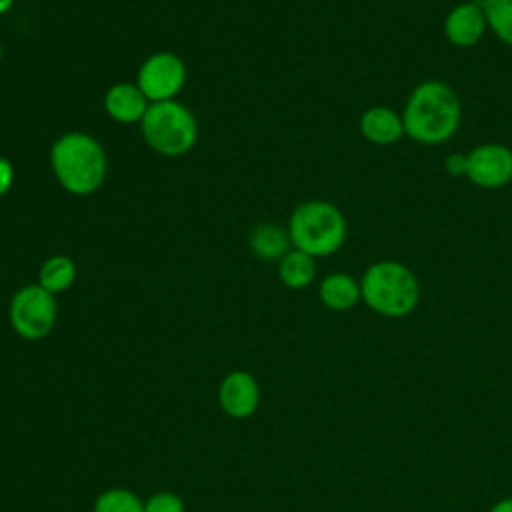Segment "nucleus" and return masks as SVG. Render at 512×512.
Instances as JSON below:
<instances>
[{"label": "nucleus", "instance_id": "nucleus-1", "mask_svg": "<svg viewBox=\"0 0 512 512\" xmlns=\"http://www.w3.org/2000/svg\"><path fill=\"white\" fill-rule=\"evenodd\" d=\"M402 120L410 140L424 146H438L458 132L462 104L450 84L442 80H424L410 90Z\"/></svg>", "mask_w": 512, "mask_h": 512}, {"label": "nucleus", "instance_id": "nucleus-2", "mask_svg": "<svg viewBox=\"0 0 512 512\" xmlns=\"http://www.w3.org/2000/svg\"><path fill=\"white\" fill-rule=\"evenodd\" d=\"M50 166L66 192L88 196L104 184L108 162L102 144L94 136L72 130L52 144Z\"/></svg>", "mask_w": 512, "mask_h": 512}, {"label": "nucleus", "instance_id": "nucleus-3", "mask_svg": "<svg viewBox=\"0 0 512 512\" xmlns=\"http://www.w3.org/2000/svg\"><path fill=\"white\" fill-rule=\"evenodd\" d=\"M360 288L366 306L386 318L408 316L420 300L416 274L398 260L370 264L360 280Z\"/></svg>", "mask_w": 512, "mask_h": 512}, {"label": "nucleus", "instance_id": "nucleus-4", "mask_svg": "<svg viewBox=\"0 0 512 512\" xmlns=\"http://www.w3.org/2000/svg\"><path fill=\"white\" fill-rule=\"evenodd\" d=\"M348 226L342 210L328 200H306L294 208L288 220V236L294 248L324 258L336 254L346 242Z\"/></svg>", "mask_w": 512, "mask_h": 512}, {"label": "nucleus", "instance_id": "nucleus-5", "mask_svg": "<svg viewBox=\"0 0 512 512\" xmlns=\"http://www.w3.org/2000/svg\"><path fill=\"white\" fill-rule=\"evenodd\" d=\"M140 128L146 144L168 158L188 154L198 140V122L178 100L150 104Z\"/></svg>", "mask_w": 512, "mask_h": 512}, {"label": "nucleus", "instance_id": "nucleus-6", "mask_svg": "<svg viewBox=\"0 0 512 512\" xmlns=\"http://www.w3.org/2000/svg\"><path fill=\"white\" fill-rule=\"evenodd\" d=\"M10 324L24 340H40L56 324V298L40 284L20 288L10 300Z\"/></svg>", "mask_w": 512, "mask_h": 512}, {"label": "nucleus", "instance_id": "nucleus-7", "mask_svg": "<svg viewBox=\"0 0 512 512\" xmlns=\"http://www.w3.org/2000/svg\"><path fill=\"white\" fill-rule=\"evenodd\" d=\"M136 84L150 104L176 100L186 84V64L174 52H154L140 64Z\"/></svg>", "mask_w": 512, "mask_h": 512}, {"label": "nucleus", "instance_id": "nucleus-8", "mask_svg": "<svg viewBox=\"0 0 512 512\" xmlns=\"http://www.w3.org/2000/svg\"><path fill=\"white\" fill-rule=\"evenodd\" d=\"M466 178L486 190L508 186L512 182V148L498 142L474 146L468 152Z\"/></svg>", "mask_w": 512, "mask_h": 512}, {"label": "nucleus", "instance_id": "nucleus-9", "mask_svg": "<svg viewBox=\"0 0 512 512\" xmlns=\"http://www.w3.org/2000/svg\"><path fill=\"white\" fill-rule=\"evenodd\" d=\"M444 36L452 46L472 48L488 30L482 6L476 0L456 4L444 18Z\"/></svg>", "mask_w": 512, "mask_h": 512}, {"label": "nucleus", "instance_id": "nucleus-10", "mask_svg": "<svg viewBox=\"0 0 512 512\" xmlns=\"http://www.w3.org/2000/svg\"><path fill=\"white\" fill-rule=\"evenodd\" d=\"M220 406L232 418H248L260 402V388L252 374L244 370L230 372L220 384Z\"/></svg>", "mask_w": 512, "mask_h": 512}, {"label": "nucleus", "instance_id": "nucleus-11", "mask_svg": "<svg viewBox=\"0 0 512 512\" xmlns=\"http://www.w3.org/2000/svg\"><path fill=\"white\" fill-rule=\"evenodd\" d=\"M150 100L134 82H116L104 94V110L118 124L142 122Z\"/></svg>", "mask_w": 512, "mask_h": 512}, {"label": "nucleus", "instance_id": "nucleus-12", "mask_svg": "<svg viewBox=\"0 0 512 512\" xmlns=\"http://www.w3.org/2000/svg\"><path fill=\"white\" fill-rule=\"evenodd\" d=\"M360 134L376 146L396 144L400 138L406 136L402 114H398L390 106H370L360 116Z\"/></svg>", "mask_w": 512, "mask_h": 512}, {"label": "nucleus", "instance_id": "nucleus-13", "mask_svg": "<svg viewBox=\"0 0 512 512\" xmlns=\"http://www.w3.org/2000/svg\"><path fill=\"white\" fill-rule=\"evenodd\" d=\"M320 300L326 308L342 312V310H350L354 308L360 300H362V288L360 282L346 274V272H334L328 274L318 288Z\"/></svg>", "mask_w": 512, "mask_h": 512}, {"label": "nucleus", "instance_id": "nucleus-14", "mask_svg": "<svg viewBox=\"0 0 512 512\" xmlns=\"http://www.w3.org/2000/svg\"><path fill=\"white\" fill-rule=\"evenodd\" d=\"M250 250L260 260H280L290 250V236L288 230L262 222L250 232Z\"/></svg>", "mask_w": 512, "mask_h": 512}, {"label": "nucleus", "instance_id": "nucleus-15", "mask_svg": "<svg viewBox=\"0 0 512 512\" xmlns=\"http://www.w3.org/2000/svg\"><path fill=\"white\" fill-rule=\"evenodd\" d=\"M278 262V276L284 286L292 290H302L312 284L316 276V264L310 254L292 248Z\"/></svg>", "mask_w": 512, "mask_h": 512}, {"label": "nucleus", "instance_id": "nucleus-16", "mask_svg": "<svg viewBox=\"0 0 512 512\" xmlns=\"http://www.w3.org/2000/svg\"><path fill=\"white\" fill-rule=\"evenodd\" d=\"M76 280V264L64 254H54L40 264L38 284L50 294L66 292Z\"/></svg>", "mask_w": 512, "mask_h": 512}, {"label": "nucleus", "instance_id": "nucleus-17", "mask_svg": "<svg viewBox=\"0 0 512 512\" xmlns=\"http://www.w3.org/2000/svg\"><path fill=\"white\" fill-rule=\"evenodd\" d=\"M486 16L488 30L506 46H512V0H476Z\"/></svg>", "mask_w": 512, "mask_h": 512}, {"label": "nucleus", "instance_id": "nucleus-18", "mask_svg": "<svg viewBox=\"0 0 512 512\" xmlns=\"http://www.w3.org/2000/svg\"><path fill=\"white\" fill-rule=\"evenodd\" d=\"M94 512H144V502L130 490L112 488L96 498Z\"/></svg>", "mask_w": 512, "mask_h": 512}, {"label": "nucleus", "instance_id": "nucleus-19", "mask_svg": "<svg viewBox=\"0 0 512 512\" xmlns=\"http://www.w3.org/2000/svg\"><path fill=\"white\" fill-rule=\"evenodd\" d=\"M144 512H184V502L174 492H156L144 502Z\"/></svg>", "mask_w": 512, "mask_h": 512}, {"label": "nucleus", "instance_id": "nucleus-20", "mask_svg": "<svg viewBox=\"0 0 512 512\" xmlns=\"http://www.w3.org/2000/svg\"><path fill=\"white\" fill-rule=\"evenodd\" d=\"M444 170L450 176H466L468 170V154L462 152H452L444 158Z\"/></svg>", "mask_w": 512, "mask_h": 512}, {"label": "nucleus", "instance_id": "nucleus-21", "mask_svg": "<svg viewBox=\"0 0 512 512\" xmlns=\"http://www.w3.org/2000/svg\"><path fill=\"white\" fill-rule=\"evenodd\" d=\"M12 184H14V166L8 158L0 156V198L8 194Z\"/></svg>", "mask_w": 512, "mask_h": 512}, {"label": "nucleus", "instance_id": "nucleus-22", "mask_svg": "<svg viewBox=\"0 0 512 512\" xmlns=\"http://www.w3.org/2000/svg\"><path fill=\"white\" fill-rule=\"evenodd\" d=\"M490 512H512V498H504L492 506Z\"/></svg>", "mask_w": 512, "mask_h": 512}, {"label": "nucleus", "instance_id": "nucleus-23", "mask_svg": "<svg viewBox=\"0 0 512 512\" xmlns=\"http://www.w3.org/2000/svg\"><path fill=\"white\" fill-rule=\"evenodd\" d=\"M14 6V0H0V16L6 14Z\"/></svg>", "mask_w": 512, "mask_h": 512}, {"label": "nucleus", "instance_id": "nucleus-24", "mask_svg": "<svg viewBox=\"0 0 512 512\" xmlns=\"http://www.w3.org/2000/svg\"><path fill=\"white\" fill-rule=\"evenodd\" d=\"M0 60H2V42H0Z\"/></svg>", "mask_w": 512, "mask_h": 512}]
</instances>
